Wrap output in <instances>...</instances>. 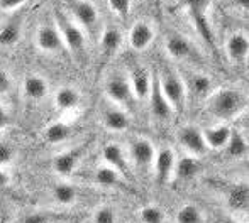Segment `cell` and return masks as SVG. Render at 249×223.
Masks as SVG:
<instances>
[{"mask_svg": "<svg viewBox=\"0 0 249 223\" xmlns=\"http://www.w3.org/2000/svg\"><path fill=\"white\" fill-rule=\"evenodd\" d=\"M177 223H203V215L195 205H183L177 211L175 217Z\"/></svg>", "mask_w": 249, "mask_h": 223, "instance_id": "cell-29", "label": "cell"}, {"mask_svg": "<svg viewBox=\"0 0 249 223\" xmlns=\"http://www.w3.org/2000/svg\"><path fill=\"white\" fill-rule=\"evenodd\" d=\"M183 3L187 5L188 14L192 17V22L197 27V31L200 32V36L203 37L209 46H213V34H212V27H210L209 12L210 5H212V0H183Z\"/></svg>", "mask_w": 249, "mask_h": 223, "instance_id": "cell-4", "label": "cell"}, {"mask_svg": "<svg viewBox=\"0 0 249 223\" xmlns=\"http://www.w3.org/2000/svg\"><path fill=\"white\" fill-rule=\"evenodd\" d=\"M117 222V215L115 210L110 207H100L93 213V223H115Z\"/></svg>", "mask_w": 249, "mask_h": 223, "instance_id": "cell-32", "label": "cell"}, {"mask_svg": "<svg viewBox=\"0 0 249 223\" xmlns=\"http://www.w3.org/2000/svg\"><path fill=\"white\" fill-rule=\"evenodd\" d=\"M200 161L195 156H185L175 164V176L178 179H192L200 171Z\"/></svg>", "mask_w": 249, "mask_h": 223, "instance_id": "cell-23", "label": "cell"}, {"mask_svg": "<svg viewBox=\"0 0 249 223\" xmlns=\"http://www.w3.org/2000/svg\"><path fill=\"white\" fill-rule=\"evenodd\" d=\"M227 205L234 211H246L249 205V188L246 183H237L227 194Z\"/></svg>", "mask_w": 249, "mask_h": 223, "instance_id": "cell-20", "label": "cell"}, {"mask_svg": "<svg viewBox=\"0 0 249 223\" xmlns=\"http://www.w3.org/2000/svg\"><path fill=\"white\" fill-rule=\"evenodd\" d=\"M102 159L105 161V164L114 167L115 171H119V173L124 174V176H127L129 171H131L124 152H122V149L119 147L117 144H107L105 145L104 151H102Z\"/></svg>", "mask_w": 249, "mask_h": 223, "instance_id": "cell-17", "label": "cell"}, {"mask_svg": "<svg viewBox=\"0 0 249 223\" xmlns=\"http://www.w3.org/2000/svg\"><path fill=\"white\" fill-rule=\"evenodd\" d=\"M210 113L219 120H232L246 109V96L232 88H220L209 100Z\"/></svg>", "mask_w": 249, "mask_h": 223, "instance_id": "cell-1", "label": "cell"}, {"mask_svg": "<svg viewBox=\"0 0 249 223\" xmlns=\"http://www.w3.org/2000/svg\"><path fill=\"white\" fill-rule=\"evenodd\" d=\"M154 41V31L148 22H136L129 32V44L134 51H144Z\"/></svg>", "mask_w": 249, "mask_h": 223, "instance_id": "cell-13", "label": "cell"}, {"mask_svg": "<svg viewBox=\"0 0 249 223\" xmlns=\"http://www.w3.org/2000/svg\"><path fill=\"white\" fill-rule=\"evenodd\" d=\"M231 223H239V222H231Z\"/></svg>", "mask_w": 249, "mask_h": 223, "instance_id": "cell-42", "label": "cell"}, {"mask_svg": "<svg viewBox=\"0 0 249 223\" xmlns=\"http://www.w3.org/2000/svg\"><path fill=\"white\" fill-rule=\"evenodd\" d=\"M164 215L158 207H146L141 210V222L142 223H163Z\"/></svg>", "mask_w": 249, "mask_h": 223, "instance_id": "cell-33", "label": "cell"}, {"mask_svg": "<svg viewBox=\"0 0 249 223\" xmlns=\"http://www.w3.org/2000/svg\"><path fill=\"white\" fill-rule=\"evenodd\" d=\"M26 2L27 0H0V9L10 12V10H16L19 7H22Z\"/></svg>", "mask_w": 249, "mask_h": 223, "instance_id": "cell-37", "label": "cell"}, {"mask_svg": "<svg viewBox=\"0 0 249 223\" xmlns=\"http://www.w3.org/2000/svg\"><path fill=\"white\" fill-rule=\"evenodd\" d=\"M36 44L44 53H59V51L65 48L63 37H61V34H59L58 27L50 26V24H43V26L37 29Z\"/></svg>", "mask_w": 249, "mask_h": 223, "instance_id": "cell-10", "label": "cell"}, {"mask_svg": "<svg viewBox=\"0 0 249 223\" xmlns=\"http://www.w3.org/2000/svg\"><path fill=\"white\" fill-rule=\"evenodd\" d=\"M12 88V78L9 76V73L0 69V95H5Z\"/></svg>", "mask_w": 249, "mask_h": 223, "instance_id": "cell-36", "label": "cell"}, {"mask_svg": "<svg viewBox=\"0 0 249 223\" xmlns=\"http://www.w3.org/2000/svg\"><path fill=\"white\" fill-rule=\"evenodd\" d=\"M80 158H82V151H80V149L61 152V154H58L54 159H53V169H54L61 177L71 176L73 171H75L76 166H78Z\"/></svg>", "mask_w": 249, "mask_h": 223, "instance_id": "cell-15", "label": "cell"}, {"mask_svg": "<svg viewBox=\"0 0 249 223\" xmlns=\"http://www.w3.org/2000/svg\"><path fill=\"white\" fill-rule=\"evenodd\" d=\"M175 164H177V156L170 147H163L160 151H156V156H154L153 161L156 179L163 184L171 181V177L175 176Z\"/></svg>", "mask_w": 249, "mask_h": 223, "instance_id": "cell-5", "label": "cell"}, {"mask_svg": "<svg viewBox=\"0 0 249 223\" xmlns=\"http://www.w3.org/2000/svg\"><path fill=\"white\" fill-rule=\"evenodd\" d=\"M185 86H188L194 95L205 96V95H209L210 88H212V83H210V80L207 78L205 75H192Z\"/></svg>", "mask_w": 249, "mask_h": 223, "instance_id": "cell-30", "label": "cell"}, {"mask_svg": "<svg viewBox=\"0 0 249 223\" xmlns=\"http://www.w3.org/2000/svg\"><path fill=\"white\" fill-rule=\"evenodd\" d=\"M236 5L243 7V9H249V0H236Z\"/></svg>", "mask_w": 249, "mask_h": 223, "instance_id": "cell-41", "label": "cell"}, {"mask_svg": "<svg viewBox=\"0 0 249 223\" xmlns=\"http://www.w3.org/2000/svg\"><path fill=\"white\" fill-rule=\"evenodd\" d=\"M178 142H180V145L188 154L195 156V158L203 156L207 152V145L205 141H203L202 130L197 127H192V125L180 128V132H178Z\"/></svg>", "mask_w": 249, "mask_h": 223, "instance_id": "cell-7", "label": "cell"}, {"mask_svg": "<svg viewBox=\"0 0 249 223\" xmlns=\"http://www.w3.org/2000/svg\"><path fill=\"white\" fill-rule=\"evenodd\" d=\"M24 95L29 100L39 102L48 95V83L44 78L37 75H29L24 80Z\"/></svg>", "mask_w": 249, "mask_h": 223, "instance_id": "cell-21", "label": "cell"}, {"mask_svg": "<svg viewBox=\"0 0 249 223\" xmlns=\"http://www.w3.org/2000/svg\"><path fill=\"white\" fill-rule=\"evenodd\" d=\"M231 132H232V128L226 124L219 125V127H209L205 130H202L207 149H212V151H222V149H226L227 141L231 137Z\"/></svg>", "mask_w": 249, "mask_h": 223, "instance_id": "cell-14", "label": "cell"}, {"mask_svg": "<svg viewBox=\"0 0 249 223\" xmlns=\"http://www.w3.org/2000/svg\"><path fill=\"white\" fill-rule=\"evenodd\" d=\"M154 156H156V147H154L149 139L139 137L131 144V158L138 167H142V169L151 167Z\"/></svg>", "mask_w": 249, "mask_h": 223, "instance_id": "cell-11", "label": "cell"}, {"mask_svg": "<svg viewBox=\"0 0 249 223\" xmlns=\"http://www.w3.org/2000/svg\"><path fill=\"white\" fill-rule=\"evenodd\" d=\"M20 37V26L17 22H9L0 29V44L2 46H12Z\"/></svg>", "mask_w": 249, "mask_h": 223, "instance_id": "cell-31", "label": "cell"}, {"mask_svg": "<svg viewBox=\"0 0 249 223\" xmlns=\"http://www.w3.org/2000/svg\"><path fill=\"white\" fill-rule=\"evenodd\" d=\"M149 109H151V113L156 120L160 122H166L173 117V109L171 105L168 103V100L164 98L163 92L160 88V81H158V76L153 78V85H151V92H149Z\"/></svg>", "mask_w": 249, "mask_h": 223, "instance_id": "cell-6", "label": "cell"}, {"mask_svg": "<svg viewBox=\"0 0 249 223\" xmlns=\"http://www.w3.org/2000/svg\"><path fill=\"white\" fill-rule=\"evenodd\" d=\"M100 44H102V51H104L105 56H114L122 44L121 32H119L117 29H112V27L110 29H105L104 34H102Z\"/></svg>", "mask_w": 249, "mask_h": 223, "instance_id": "cell-27", "label": "cell"}, {"mask_svg": "<svg viewBox=\"0 0 249 223\" xmlns=\"http://www.w3.org/2000/svg\"><path fill=\"white\" fill-rule=\"evenodd\" d=\"M53 196L59 205H73L76 201V188L70 183H58L53 188Z\"/></svg>", "mask_w": 249, "mask_h": 223, "instance_id": "cell-28", "label": "cell"}, {"mask_svg": "<svg viewBox=\"0 0 249 223\" xmlns=\"http://www.w3.org/2000/svg\"><path fill=\"white\" fill-rule=\"evenodd\" d=\"M14 159V149L9 144H3L0 142V167L10 164Z\"/></svg>", "mask_w": 249, "mask_h": 223, "instance_id": "cell-35", "label": "cell"}, {"mask_svg": "<svg viewBox=\"0 0 249 223\" xmlns=\"http://www.w3.org/2000/svg\"><path fill=\"white\" fill-rule=\"evenodd\" d=\"M166 53L173 59H187L194 54V44H192V41L187 39L185 36L175 34V36L168 37Z\"/></svg>", "mask_w": 249, "mask_h": 223, "instance_id": "cell-19", "label": "cell"}, {"mask_svg": "<svg viewBox=\"0 0 249 223\" xmlns=\"http://www.w3.org/2000/svg\"><path fill=\"white\" fill-rule=\"evenodd\" d=\"M93 181L104 188L117 186V184L121 183V173L107 164L100 166V167H97L95 173H93Z\"/></svg>", "mask_w": 249, "mask_h": 223, "instance_id": "cell-25", "label": "cell"}, {"mask_svg": "<svg viewBox=\"0 0 249 223\" xmlns=\"http://www.w3.org/2000/svg\"><path fill=\"white\" fill-rule=\"evenodd\" d=\"M22 223H48L46 217L41 213H31L22 220Z\"/></svg>", "mask_w": 249, "mask_h": 223, "instance_id": "cell-38", "label": "cell"}, {"mask_svg": "<svg viewBox=\"0 0 249 223\" xmlns=\"http://www.w3.org/2000/svg\"><path fill=\"white\" fill-rule=\"evenodd\" d=\"M54 103L59 110H73L80 103V92L73 86H63L56 92Z\"/></svg>", "mask_w": 249, "mask_h": 223, "instance_id": "cell-22", "label": "cell"}, {"mask_svg": "<svg viewBox=\"0 0 249 223\" xmlns=\"http://www.w3.org/2000/svg\"><path fill=\"white\" fill-rule=\"evenodd\" d=\"M9 174L5 173V171L2 169V167H0V190H3V188L7 186V184H9Z\"/></svg>", "mask_w": 249, "mask_h": 223, "instance_id": "cell-40", "label": "cell"}, {"mask_svg": "<svg viewBox=\"0 0 249 223\" xmlns=\"http://www.w3.org/2000/svg\"><path fill=\"white\" fill-rule=\"evenodd\" d=\"M102 122H104L105 128L110 132H124L131 125L129 115L122 109H117V107H112V109L105 110L102 113Z\"/></svg>", "mask_w": 249, "mask_h": 223, "instance_id": "cell-18", "label": "cell"}, {"mask_svg": "<svg viewBox=\"0 0 249 223\" xmlns=\"http://www.w3.org/2000/svg\"><path fill=\"white\" fill-rule=\"evenodd\" d=\"M131 90L134 98L138 100H148L149 92H151V85H153V76L149 75V71L142 66L132 69L131 73Z\"/></svg>", "mask_w": 249, "mask_h": 223, "instance_id": "cell-12", "label": "cell"}, {"mask_svg": "<svg viewBox=\"0 0 249 223\" xmlns=\"http://www.w3.org/2000/svg\"><path fill=\"white\" fill-rule=\"evenodd\" d=\"M9 124H10L9 113H7V110L3 109V107H0V130H3Z\"/></svg>", "mask_w": 249, "mask_h": 223, "instance_id": "cell-39", "label": "cell"}, {"mask_svg": "<svg viewBox=\"0 0 249 223\" xmlns=\"http://www.w3.org/2000/svg\"><path fill=\"white\" fill-rule=\"evenodd\" d=\"M105 93H107L108 98L114 103H117V105H127V103L132 102V98H134L132 90H131V83L122 75L112 76V78L108 80L107 85H105Z\"/></svg>", "mask_w": 249, "mask_h": 223, "instance_id": "cell-8", "label": "cell"}, {"mask_svg": "<svg viewBox=\"0 0 249 223\" xmlns=\"http://www.w3.org/2000/svg\"><path fill=\"white\" fill-rule=\"evenodd\" d=\"M56 22L58 31L63 37V44L66 49H70L75 56H80L85 51V34L78 24L73 22L70 17H66L59 9H56Z\"/></svg>", "mask_w": 249, "mask_h": 223, "instance_id": "cell-3", "label": "cell"}, {"mask_svg": "<svg viewBox=\"0 0 249 223\" xmlns=\"http://www.w3.org/2000/svg\"><path fill=\"white\" fill-rule=\"evenodd\" d=\"M71 135V128L65 122H53L44 130V139L50 144H61Z\"/></svg>", "mask_w": 249, "mask_h": 223, "instance_id": "cell-24", "label": "cell"}, {"mask_svg": "<svg viewBox=\"0 0 249 223\" xmlns=\"http://www.w3.org/2000/svg\"><path fill=\"white\" fill-rule=\"evenodd\" d=\"M227 154L231 156V158H244V156L248 154V141L246 137H244L243 134H241L239 130H232L231 132V137L229 141H227Z\"/></svg>", "mask_w": 249, "mask_h": 223, "instance_id": "cell-26", "label": "cell"}, {"mask_svg": "<svg viewBox=\"0 0 249 223\" xmlns=\"http://www.w3.org/2000/svg\"><path fill=\"white\" fill-rule=\"evenodd\" d=\"M158 81H160V88L163 92L164 98L168 100V103L171 105V109L175 112H181L185 107V96H187V86L185 81L171 69H164L160 76H158Z\"/></svg>", "mask_w": 249, "mask_h": 223, "instance_id": "cell-2", "label": "cell"}, {"mask_svg": "<svg viewBox=\"0 0 249 223\" xmlns=\"http://www.w3.org/2000/svg\"><path fill=\"white\" fill-rule=\"evenodd\" d=\"M226 51L231 61H234V63L244 61L249 53V39L246 34L234 32L232 36H229V39H227V43H226Z\"/></svg>", "mask_w": 249, "mask_h": 223, "instance_id": "cell-16", "label": "cell"}, {"mask_svg": "<svg viewBox=\"0 0 249 223\" xmlns=\"http://www.w3.org/2000/svg\"><path fill=\"white\" fill-rule=\"evenodd\" d=\"M70 9L75 17V20L78 22L80 27L85 29H95L97 22H99V10L89 0H76V2L70 3Z\"/></svg>", "mask_w": 249, "mask_h": 223, "instance_id": "cell-9", "label": "cell"}, {"mask_svg": "<svg viewBox=\"0 0 249 223\" xmlns=\"http://www.w3.org/2000/svg\"><path fill=\"white\" fill-rule=\"evenodd\" d=\"M131 5L132 0H108V7L112 9V12L121 17H127V14L131 12Z\"/></svg>", "mask_w": 249, "mask_h": 223, "instance_id": "cell-34", "label": "cell"}]
</instances>
